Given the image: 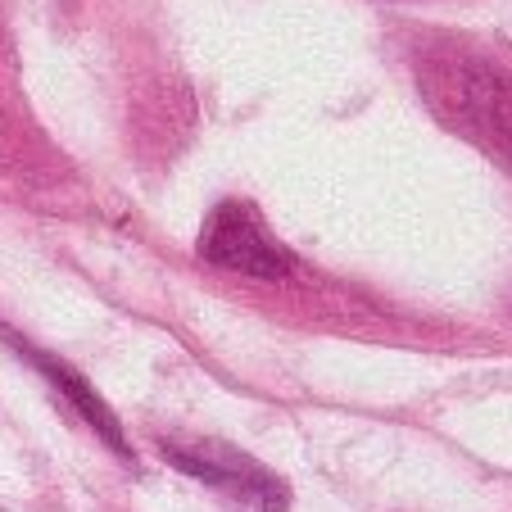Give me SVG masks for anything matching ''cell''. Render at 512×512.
Returning <instances> with one entry per match:
<instances>
[{"label":"cell","mask_w":512,"mask_h":512,"mask_svg":"<svg viewBox=\"0 0 512 512\" xmlns=\"http://www.w3.org/2000/svg\"><path fill=\"white\" fill-rule=\"evenodd\" d=\"M10 340H14V345L23 349V358H32V368H37V372H46V377L55 381V390H64V399H68V404L78 408V413L87 417V422L96 426L100 435H105L109 445L118 449V454H127V440H123V431H118L114 413H109V408L100 404V395H96V390L87 386V381L78 377V372H68L64 363H55V358H50V354H37V349H32V345H23L19 336H10Z\"/></svg>","instance_id":"obj_4"},{"label":"cell","mask_w":512,"mask_h":512,"mask_svg":"<svg viewBox=\"0 0 512 512\" xmlns=\"http://www.w3.org/2000/svg\"><path fill=\"white\" fill-rule=\"evenodd\" d=\"M200 254L209 263H218V268H232L263 281H281L295 268L290 250L268 232L259 209H250L241 200H227L209 213V223L200 232Z\"/></svg>","instance_id":"obj_2"},{"label":"cell","mask_w":512,"mask_h":512,"mask_svg":"<svg viewBox=\"0 0 512 512\" xmlns=\"http://www.w3.org/2000/svg\"><path fill=\"white\" fill-rule=\"evenodd\" d=\"M417 82L435 114L476 145L512 159V78L481 55L431 50L417 59Z\"/></svg>","instance_id":"obj_1"},{"label":"cell","mask_w":512,"mask_h":512,"mask_svg":"<svg viewBox=\"0 0 512 512\" xmlns=\"http://www.w3.org/2000/svg\"><path fill=\"white\" fill-rule=\"evenodd\" d=\"M164 458L182 472L200 476L204 485L213 490H227L232 499L250 503V508H263V512H281L286 508V485L259 467L254 458H245L241 449L232 445H213V440H186V445H164Z\"/></svg>","instance_id":"obj_3"}]
</instances>
